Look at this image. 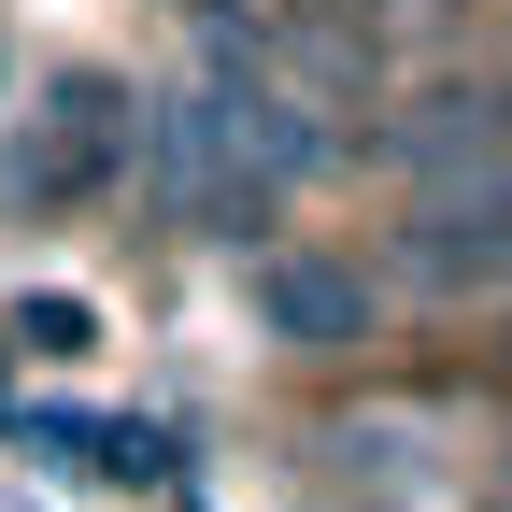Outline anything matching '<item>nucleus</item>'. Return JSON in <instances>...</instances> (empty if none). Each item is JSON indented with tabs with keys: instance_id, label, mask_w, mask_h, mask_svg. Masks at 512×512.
Masks as SVG:
<instances>
[{
	"instance_id": "nucleus-1",
	"label": "nucleus",
	"mask_w": 512,
	"mask_h": 512,
	"mask_svg": "<svg viewBox=\"0 0 512 512\" xmlns=\"http://www.w3.org/2000/svg\"><path fill=\"white\" fill-rule=\"evenodd\" d=\"M143 185V86L128 72H57L15 128H0V214H100Z\"/></svg>"
},
{
	"instance_id": "nucleus-2",
	"label": "nucleus",
	"mask_w": 512,
	"mask_h": 512,
	"mask_svg": "<svg viewBox=\"0 0 512 512\" xmlns=\"http://www.w3.org/2000/svg\"><path fill=\"white\" fill-rule=\"evenodd\" d=\"M356 157H370L384 185H441V171H484V157H512V43L413 57V72L370 100Z\"/></svg>"
},
{
	"instance_id": "nucleus-3",
	"label": "nucleus",
	"mask_w": 512,
	"mask_h": 512,
	"mask_svg": "<svg viewBox=\"0 0 512 512\" xmlns=\"http://www.w3.org/2000/svg\"><path fill=\"white\" fill-rule=\"evenodd\" d=\"M256 342L299 356V370H356L399 342V271H384V242H285V256H256Z\"/></svg>"
},
{
	"instance_id": "nucleus-4",
	"label": "nucleus",
	"mask_w": 512,
	"mask_h": 512,
	"mask_svg": "<svg viewBox=\"0 0 512 512\" xmlns=\"http://www.w3.org/2000/svg\"><path fill=\"white\" fill-rule=\"evenodd\" d=\"M384 271H399L413 299H512V157L441 171V185H399Z\"/></svg>"
},
{
	"instance_id": "nucleus-5",
	"label": "nucleus",
	"mask_w": 512,
	"mask_h": 512,
	"mask_svg": "<svg viewBox=\"0 0 512 512\" xmlns=\"http://www.w3.org/2000/svg\"><path fill=\"white\" fill-rule=\"evenodd\" d=\"M299 470L328 498H427L441 484V413L427 399H342L299 427Z\"/></svg>"
},
{
	"instance_id": "nucleus-6",
	"label": "nucleus",
	"mask_w": 512,
	"mask_h": 512,
	"mask_svg": "<svg viewBox=\"0 0 512 512\" xmlns=\"http://www.w3.org/2000/svg\"><path fill=\"white\" fill-rule=\"evenodd\" d=\"M484 15H498V0H370V29L399 57H456V43H484Z\"/></svg>"
},
{
	"instance_id": "nucleus-7",
	"label": "nucleus",
	"mask_w": 512,
	"mask_h": 512,
	"mask_svg": "<svg viewBox=\"0 0 512 512\" xmlns=\"http://www.w3.org/2000/svg\"><path fill=\"white\" fill-rule=\"evenodd\" d=\"M171 15H228V0H171Z\"/></svg>"
},
{
	"instance_id": "nucleus-8",
	"label": "nucleus",
	"mask_w": 512,
	"mask_h": 512,
	"mask_svg": "<svg viewBox=\"0 0 512 512\" xmlns=\"http://www.w3.org/2000/svg\"><path fill=\"white\" fill-rule=\"evenodd\" d=\"M498 512H512V498H498Z\"/></svg>"
}]
</instances>
